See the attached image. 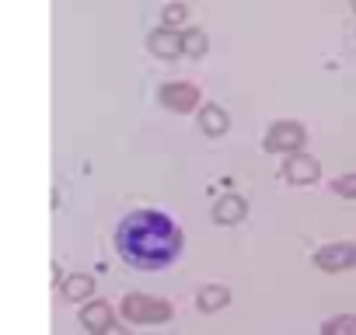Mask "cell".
I'll return each instance as SVG.
<instances>
[{
	"instance_id": "obj_2",
	"label": "cell",
	"mask_w": 356,
	"mask_h": 335,
	"mask_svg": "<svg viewBox=\"0 0 356 335\" xmlns=\"http://www.w3.org/2000/svg\"><path fill=\"white\" fill-rule=\"evenodd\" d=\"M119 311L133 325H161V321L171 318V304L161 300V297H150V293H126Z\"/></svg>"
},
{
	"instance_id": "obj_4",
	"label": "cell",
	"mask_w": 356,
	"mask_h": 335,
	"mask_svg": "<svg viewBox=\"0 0 356 335\" xmlns=\"http://www.w3.org/2000/svg\"><path fill=\"white\" fill-rule=\"evenodd\" d=\"M157 98L168 112H193L200 105V88L189 81H175V84H164Z\"/></svg>"
},
{
	"instance_id": "obj_17",
	"label": "cell",
	"mask_w": 356,
	"mask_h": 335,
	"mask_svg": "<svg viewBox=\"0 0 356 335\" xmlns=\"http://www.w3.org/2000/svg\"><path fill=\"white\" fill-rule=\"evenodd\" d=\"M98 335H126V332H122V328H119L115 321H108V325H105V328H102Z\"/></svg>"
},
{
	"instance_id": "obj_13",
	"label": "cell",
	"mask_w": 356,
	"mask_h": 335,
	"mask_svg": "<svg viewBox=\"0 0 356 335\" xmlns=\"http://www.w3.org/2000/svg\"><path fill=\"white\" fill-rule=\"evenodd\" d=\"M321 335H356V314H339L321 325Z\"/></svg>"
},
{
	"instance_id": "obj_14",
	"label": "cell",
	"mask_w": 356,
	"mask_h": 335,
	"mask_svg": "<svg viewBox=\"0 0 356 335\" xmlns=\"http://www.w3.org/2000/svg\"><path fill=\"white\" fill-rule=\"evenodd\" d=\"M182 53L203 56V53H207V35H203V32H186V35H182Z\"/></svg>"
},
{
	"instance_id": "obj_7",
	"label": "cell",
	"mask_w": 356,
	"mask_h": 335,
	"mask_svg": "<svg viewBox=\"0 0 356 335\" xmlns=\"http://www.w3.org/2000/svg\"><path fill=\"white\" fill-rule=\"evenodd\" d=\"M147 46H150L154 56H164V60L182 56V35H178L175 28H157V32L147 39Z\"/></svg>"
},
{
	"instance_id": "obj_11",
	"label": "cell",
	"mask_w": 356,
	"mask_h": 335,
	"mask_svg": "<svg viewBox=\"0 0 356 335\" xmlns=\"http://www.w3.org/2000/svg\"><path fill=\"white\" fill-rule=\"evenodd\" d=\"M196 300H200V307H203V311H220V307H227V304H231V293H227L224 286H203Z\"/></svg>"
},
{
	"instance_id": "obj_1",
	"label": "cell",
	"mask_w": 356,
	"mask_h": 335,
	"mask_svg": "<svg viewBox=\"0 0 356 335\" xmlns=\"http://www.w3.org/2000/svg\"><path fill=\"white\" fill-rule=\"evenodd\" d=\"M115 245L129 265L161 269V265L175 262L178 248H182V234H178L171 217H164L157 210H140V213L122 220Z\"/></svg>"
},
{
	"instance_id": "obj_5",
	"label": "cell",
	"mask_w": 356,
	"mask_h": 335,
	"mask_svg": "<svg viewBox=\"0 0 356 335\" xmlns=\"http://www.w3.org/2000/svg\"><path fill=\"white\" fill-rule=\"evenodd\" d=\"M314 265L325 272H342L356 265V245L342 241V245H325L321 252H314Z\"/></svg>"
},
{
	"instance_id": "obj_15",
	"label": "cell",
	"mask_w": 356,
	"mask_h": 335,
	"mask_svg": "<svg viewBox=\"0 0 356 335\" xmlns=\"http://www.w3.org/2000/svg\"><path fill=\"white\" fill-rule=\"evenodd\" d=\"M332 193L335 196H346V199H356V175H342L332 182Z\"/></svg>"
},
{
	"instance_id": "obj_3",
	"label": "cell",
	"mask_w": 356,
	"mask_h": 335,
	"mask_svg": "<svg viewBox=\"0 0 356 335\" xmlns=\"http://www.w3.org/2000/svg\"><path fill=\"white\" fill-rule=\"evenodd\" d=\"M304 140H307V133H304L300 122H276L266 133V150H273V154H297Z\"/></svg>"
},
{
	"instance_id": "obj_9",
	"label": "cell",
	"mask_w": 356,
	"mask_h": 335,
	"mask_svg": "<svg viewBox=\"0 0 356 335\" xmlns=\"http://www.w3.org/2000/svg\"><path fill=\"white\" fill-rule=\"evenodd\" d=\"M108 321H112V307H108L105 300H95V304H88V307L81 311V325H84L88 332H95V335H98Z\"/></svg>"
},
{
	"instance_id": "obj_16",
	"label": "cell",
	"mask_w": 356,
	"mask_h": 335,
	"mask_svg": "<svg viewBox=\"0 0 356 335\" xmlns=\"http://www.w3.org/2000/svg\"><path fill=\"white\" fill-rule=\"evenodd\" d=\"M182 18H186V11H182V8H171V11H164V22H168V28H171V25H178Z\"/></svg>"
},
{
	"instance_id": "obj_6",
	"label": "cell",
	"mask_w": 356,
	"mask_h": 335,
	"mask_svg": "<svg viewBox=\"0 0 356 335\" xmlns=\"http://www.w3.org/2000/svg\"><path fill=\"white\" fill-rule=\"evenodd\" d=\"M318 175H321V168H318V161L307 157V154H290V161L283 164V179L293 182V186H311Z\"/></svg>"
},
{
	"instance_id": "obj_10",
	"label": "cell",
	"mask_w": 356,
	"mask_h": 335,
	"mask_svg": "<svg viewBox=\"0 0 356 335\" xmlns=\"http://www.w3.org/2000/svg\"><path fill=\"white\" fill-rule=\"evenodd\" d=\"M227 112L220 108V105H207L203 112H200V129L207 133V136H220L224 129H227Z\"/></svg>"
},
{
	"instance_id": "obj_12",
	"label": "cell",
	"mask_w": 356,
	"mask_h": 335,
	"mask_svg": "<svg viewBox=\"0 0 356 335\" xmlns=\"http://www.w3.org/2000/svg\"><path fill=\"white\" fill-rule=\"evenodd\" d=\"M91 290H95V279L91 276H70V279H63V297L67 300H84V297H91Z\"/></svg>"
},
{
	"instance_id": "obj_8",
	"label": "cell",
	"mask_w": 356,
	"mask_h": 335,
	"mask_svg": "<svg viewBox=\"0 0 356 335\" xmlns=\"http://www.w3.org/2000/svg\"><path fill=\"white\" fill-rule=\"evenodd\" d=\"M245 213H248V206H245V199L234 196V193L224 196V199L213 206V220H217V224H241Z\"/></svg>"
}]
</instances>
